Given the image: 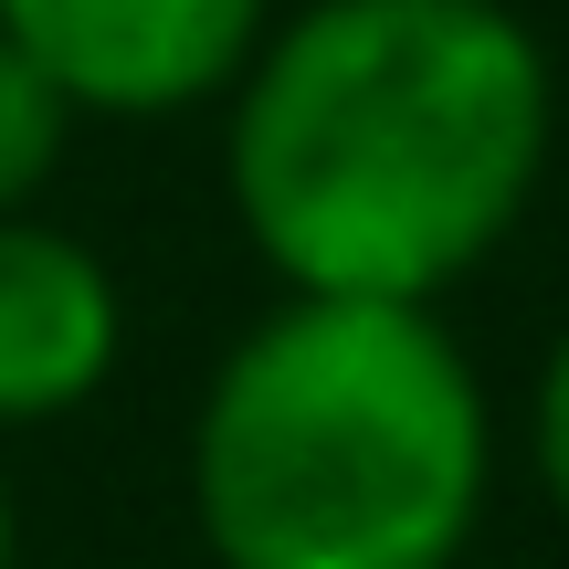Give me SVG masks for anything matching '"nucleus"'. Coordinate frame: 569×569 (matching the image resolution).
<instances>
[{
    "instance_id": "obj_1",
    "label": "nucleus",
    "mask_w": 569,
    "mask_h": 569,
    "mask_svg": "<svg viewBox=\"0 0 569 569\" xmlns=\"http://www.w3.org/2000/svg\"><path fill=\"white\" fill-rule=\"evenodd\" d=\"M559 84L507 0H306L232 74V222L296 296L465 284L549 180Z\"/></svg>"
},
{
    "instance_id": "obj_2",
    "label": "nucleus",
    "mask_w": 569,
    "mask_h": 569,
    "mask_svg": "<svg viewBox=\"0 0 569 569\" xmlns=\"http://www.w3.org/2000/svg\"><path fill=\"white\" fill-rule=\"evenodd\" d=\"M496 475L486 380L411 296H296L190 411L211 569H453Z\"/></svg>"
},
{
    "instance_id": "obj_3",
    "label": "nucleus",
    "mask_w": 569,
    "mask_h": 569,
    "mask_svg": "<svg viewBox=\"0 0 569 569\" xmlns=\"http://www.w3.org/2000/svg\"><path fill=\"white\" fill-rule=\"evenodd\" d=\"M274 0H0V32L84 117H180L232 96Z\"/></svg>"
},
{
    "instance_id": "obj_4",
    "label": "nucleus",
    "mask_w": 569,
    "mask_h": 569,
    "mask_svg": "<svg viewBox=\"0 0 569 569\" xmlns=\"http://www.w3.org/2000/svg\"><path fill=\"white\" fill-rule=\"evenodd\" d=\"M127 296L84 232H53L32 211H0V432L63 422L117 380Z\"/></svg>"
},
{
    "instance_id": "obj_5",
    "label": "nucleus",
    "mask_w": 569,
    "mask_h": 569,
    "mask_svg": "<svg viewBox=\"0 0 569 569\" xmlns=\"http://www.w3.org/2000/svg\"><path fill=\"white\" fill-rule=\"evenodd\" d=\"M84 127V106L0 32V211H32L42 180L63 169V138Z\"/></svg>"
},
{
    "instance_id": "obj_6",
    "label": "nucleus",
    "mask_w": 569,
    "mask_h": 569,
    "mask_svg": "<svg viewBox=\"0 0 569 569\" xmlns=\"http://www.w3.org/2000/svg\"><path fill=\"white\" fill-rule=\"evenodd\" d=\"M528 453H538V486H549L559 528H569V327L559 348L538 359V390H528Z\"/></svg>"
},
{
    "instance_id": "obj_7",
    "label": "nucleus",
    "mask_w": 569,
    "mask_h": 569,
    "mask_svg": "<svg viewBox=\"0 0 569 569\" xmlns=\"http://www.w3.org/2000/svg\"><path fill=\"white\" fill-rule=\"evenodd\" d=\"M21 559V517H11V475H0V569Z\"/></svg>"
}]
</instances>
